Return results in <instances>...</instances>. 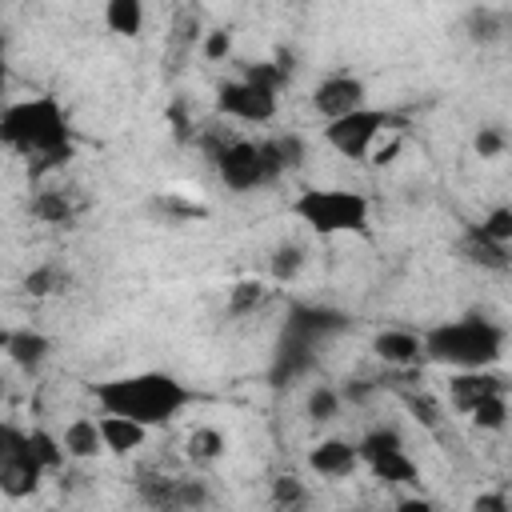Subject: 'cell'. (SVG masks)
<instances>
[{
    "label": "cell",
    "mask_w": 512,
    "mask_h": 512,
    "mask_svg": "<svg viewBox=\"0 0 512 512\" xmlns=\"http://www.w3.org/2000/svg\"><path fill=\"white\" fill-rule=\"evenodd\" d=\"M28 216L40 220V224L60 228V224H72L76 208H72V196H68L64 188H40V192L28 200Z\"/></svg>",
    "instance_id": "7402d4cb"
},
{
    "label": "cell",
    "mask_w": 512,
    "mask_h": 512,
    "mask_svg": "<svg viewBox=\"0 0 512 512\" xmlns=\"http://www.w3.org/2000/svg\"><path fill=\"white\" fill-rule=\"evenodd\" d=\"M144 20H148L144 0H104V24L120 40H136L144 32Z\"/></svg>",
    "instance_id": "44dd1931"
},
{
    "label": "cell",
    "mask_w": 512,
    "mask_h": 512,
    "mask_svg": "<svg viewBox=\"0 0 512 512\" xmlns=\"http://www.w3.org/2000/svg\"><path fill=\"white\" fill-rule=\"evenodd\" d=\"M92 400L100 412H120L152 432V428H168L192 404V388L172 372L144 368L92 384Z\"/></svg>",
    "instance_id": "7a4b0ae2"
},
{
    "label": "cell",
    "mask_w": 512,
    "mask_h": 512,
    "mask_svg": "<svg viewBox=\"0 0 512 512\" xmlns=\"http://www.w3.org/2000/svg\"><path fill=\"white\" fill-rule=\"evenodd\" d=\"M304 264H308V248L300 240H280L272 248V256H268V276L276 284H292L304 272Z\"/></svg>",
    "instance_id": "603a6c76"
},
{
    "label": "cell",
    "mask_w": 512,
    "mask_h": 512,
    "mask_svg": "<svg viewBox=\"0 0 512 512\" xmlns=\"http://www.w3.org/2000/svg\"><path fill=\"white\" fill-rule=\"evenodd\" d=\"M4 92H8V64H4V56H0V100H4Z\"/></svg>",
    "instance_id": "74e56055"
},
{
    "label": "cell",
    "mask_w": 512,
    "mask_h": 512,
    "mask_svg": "<svg viewBox=\"0 0 512 512\" xmlns=\"http://www.w3.org/2000/svg\"><path fill=\"white\" fill-rule=\"evenodd\" d=\"M96 420H100V436H104V452L108 456H132L148 440V428L128 420V416H120V412H100Z\"/></svg>",
    "instance_id": "e0dca14e"
},
{
    "label": "cell",
    "mask_w": 512,
    "mask_h": 512,
    "mask_svg": "<svg viewBox=\"0 0 512 512\" xmlns=\"http://www.w3.org/2000/svg\"><path fill=\"white\" fill-rule=\"evenodd\" d=\"M28 444H32V456L44 464V472H56V468H64V444H60V436H52V432H44V428H32L28 432Z\"/></svg>",
    "instance_id": "f1b7e54d"
},
{
    "label": "cell",
    "mask_w": 512,
    "mask_h": 512,
    "mask_svg": "<svg viewBox=\"0 0 512 512\" xmlns=\"http://www.w3.org/2000/svg\"><path fill=\"white\" fill-rule=\"evenodd\" d=\"M68 288V272L60 268V264H36L28 276H24V292L28 296H56V292H64Z\"/></svg>",
    "instance_id": "83f0119b"
},
{
    "label": "cell",
    "mask_w": 512,
    "mask_h": 512,
    "mask_svg": "<svg viewBox=\"0 0 512 512\" xmlns=\"http://www.w3.org/2000/svg\"><path fill=\"white\" fill-rule=\"evenodd\" d=\"M344 324H348V320H344L340 312H332V308L300 304V308H292V320H288V336H292V340H304V344H316V340H324V336L340 332Z\"/></svg>",
    "instance_id": "2e32d148"
},
{
    "label": "cell",
    "mask_w": 512,
    "mask_h": 512,
    "mask_svg": "<svg viewBox=\"0 0 512 512\" xmlns=\"http://www.w3.org/2000/svg\"><path fill=\"white\" fill-rule=\"evenodd\" d=\"M360 104H368V88H364V80L352 76V72H332V76H324V80L312 88V108H316L320 120L344 116V112H352V108H360Z\"/></svg>",
    "instance_id": "30bf717a"
},
{
    "label": "cell",
    "mask_w": 512,
    "mask_h": 512,
    "mask_svg": "<svg viewBox=\"0 0 512 512\" xmlns=\"http://www.w3.org/2000/svg\"><path fill=\"white\" fill-rule=\"evenodd\" d=\"M424 360L436 368H496L508 348V328L500 320H488L480 312L432 324L420 332Z\"/></svg>",
    "instance_id": "3957f363"
},
{
    "label": "cell",
    "mask_w": 512,
    "mask_h": 512,
    "mask_svg": "<svg viewBox=\"0 0 512 512\" xmlns=\"http://www.w3.org/2000/svg\"><path fill=\"white\" fill-rule=\"evenodd\" d=\"M224 452H228V436H224L216 424H196V428L184 436V456H188L196 468L216 464Z\"/></svg>",
    "instance_id": "ffe728a7"
},
{
    "label": "cell",
    "mask_w": 512,
    "mask_h": 512,
    "mask_svg": "<svg viewBox=\"0 0 512 512\" xmlns=\"http://www.w3.org/2000/svg\"><path fill=\"white\" fill-rule=\"evenodd\" d=\"M476 228H480L488 240H496V244H512V208H508V204L488 208L484 220H480Z\"/></svg>",
    "instance_id": "1f68e13d"
},
{
    "label": "cell",
    "mask_w": 512,
    "mask_h": 512,
    "mask_svg": "<svg viewBox=\"0 0 512 512\" xmlns=\"http://www.w3.org/2000/svg\"><path fill=\"white\" fill-rule=\"evenodd\" d=\"M292 64L284 60H260L244 64L236 80H224L216 88V112L236 124H272L280 112V88L288 84Z\"/></svg>",
    "instance_id": "277c9868"
},
{
    "label": "cell",
    "mask_w": 512,
    "mask_h": 512,
    "mask_svg": "<svg viewBox=\"0 0 512 512\" xmlns=\"http://www.w3.org/2000/svg\"><path fill=\"white\" fill-rule=\"evenodd\" d=\"M272 144H276V156H280V164H284V172H296L300 164H304V140L296 136V132H288V136H272Z\"/></svg>",
    "instance_id": "e575fe53"
},
{
    "label": "cell",
    "mask_w": 512,
    "mask_h": 512,
    "mask_svg": "<svg viewBox=\"0 0 512 512\" xmlns=\"http://www.w3.org/2000/svg\"><path fill=\"white\" fill-rule=\"evenodd\" d=\"M200 52H204V60H212V64L228 60V56H232V32H228V28H208L204 40H200Z\"/></svg>",
    "instance_id": "836d02e7"
},
{
    "label": "cell",
    "mask_w": 512,
    "mask_h": 512,
    "mask_svg": "<svg viewBox=\"0 0 512 512\" xmlns=\"http://www.w3.org/2000/svg\"><path fill=\"white\" fill-rule=\"evenodd\" d=\"M404 404H408V412H412V420H416L420 428L440 432V424H444V408H440L436 396H428V392H408Z\"/></svg>",
    "instance_id": "f546056e"
},
{
    "label": "cell",
    "mask_w": 512,
    "mask_h": 512,
    "mask_svg": "<svg viewBox=\"0 0 512 512\" xmlns=\"http://www.w3.org/2000/svg\"><path fill=\"white\" fill-rule=\"evenodd\" d=\"M40 480H44V464L32 456L28 432L0 420V492L20 500V496L36 492Z\"/></svg>",
    "instance_id": "9c48e42d"
},
{
    "label": "cell",
    "mask_w": 512,
    "mask_h": 512,
    "mask_svg": "<svg viewBox=\"0 0 512 512\" xmlns=\"http://www.w3.org/2000/svg\"><path fill=\"white\" fill-rule=\"evenodd\" d=\"M464 416H468L480 432H504V424H508V416H512V408H508V392H492V396L476 400Z\"/></svg>",
    "instance_id": "484cf974"
},
{
    "label": "cell",
    "mask_w": 512,
    "mask_h": 512,
    "mask_svg": "<svg viewBox=\"0 0 512 512\" xmlns=\"http://www.w3.org/2000/svg\"><path fill=\"white\" fill-rule=\"evenodd\" d=\"M140 496L152 508H200V504H208L204 480H188V476H148V480H140Z\"/></svg>",
    "instance_id": "4fadbf2b"
},
{
    "label": "cell",
    "mask_w": 512,
    "mask_h": 512,
    "mask_svg": "<svg viewBox=\"0 0 512 512\" xmlns=\"http://www.w3.org/2000/svg\"><path fill=\"white\" fill-rule=\"evenodd\" d=\"M0 396H4V368H0Z\"/></svg>",
    "instance_id": "ab89813d"
},
{
    "label": "cell",
    "mask_w": 512,
    "mask_h": 512,
    "mask_svg": "<svg viewBox=\"0 0 512 512\" xmlns=\"http://www.w3.org/2000/svg\"><path fill=\"white\" fill-rule=\"evenodd\" d=\"M8 364L24 368V372H36L48 356H52V340L36 328H8V340H4V352H0Z\"/></svg>",
    "instance_id": "9a60e30c"
},
{
    "label": "cell",
    "mask_w": 512,
    "mask_h": 512,
    "mask_svg": "<svg viewBox=\"0 0 512 512\" xmlns=\"http://www.w3.org/2000/svg\"><path fill=\"white\" fill-rule=\"evenodd\" d=\"M372 356H376L384 368L408 372V368L424 364V340H420V332H412V328H380V332L372 336Z\"/></svg>",
    "instance_id": "5bb4252c"
},
{
    "label": "cell",
    "mask_w": 512,
    "mask_h": 512,
    "mask_svg": "<svg viewBox=\"0 0 512 512\" xmlns=\"http://www.w3.org/2000/svg\"><path fill=\"white\" fill-rule=\"evenodd\" d=\"M356 448H360V468H368L380 484H420V464L408 456V444L392 424L368 428L356 440Z\"/></svg>",
    "instance_id": "ba28073f"
},
{
    "label": "cell",
    "mask_w": 512,
    "mask_h": 512,
    "mask_svg": "<svg viewBox=\"0 0 512 512\" xmlns=\"http://www.w3.org/2000/svg\"><path fill=\"white\" fill-rule=\"evenodd\" d=\"M308 500H312V492H308V484H304L300 476L284 472V476L272 480V504H276V508H304Z\"/></svg>",
    "instance_id": "4dcf8cb0"
},
{
    "label": "cell",
    "mask_w": 512,
    "mask_h": 512,
    "mask_svg": "<svg viewBox=\"0 0 512 512\" xmlns=\"http://www.w3.org/2000/svg\"><path fill=\"white\" fill-rule=\"evenodd\" d=\"M156 208L168 212L172 220H204V216H208L204 204H196V200H188V196H180V192H164V196L156 200Z\"/></svg>",
    "instance_id": "d6a6232c"
},
{
    "label": "cell",
    "mask_w": 512,
    "mask_h": 512,
    "mask_svg": "<svg viewBox=\"0 0 512 512\" xmlns=\"http://www.w3.org/2000/svg\"><path fill=\"white\" fill-rule=\"evenodd\" d=\"M392 128H404V120L396 112L376 108V104H360L344 116L324 120V144L344 160H364L372 152V144Z\"/></svg>",
    "instance_id": "52a82bcc"
},
{
    "label": "cell",
    "mask_w": 512,
    "mask_h": 512,
    "mask_svg": "<svg viewBox=\"0 0 512 512\" xmlns=\"http://www.w3.org/2000/svg\"><path fill=\"white\" fill-rule=\"evenodd\" d=\"M0 148L44 168H60L76 152V132L56 96H20L0 104Z\"/></svg>",
    "instance_id": "6da1fadb"
},
{
    "label": "cell",
    "mask_w": 512,
    "mask_h": 512,
    "mask_svg": "<svg viewBox=\"0 0 512 512\" xmlns=\"http://www.w3.org/2000/svg\"><path fill=\"white\" fill-rule=\"evenodd\" d=\"M308 472L320 476V480H348L356 468H360V448L356 440H344V436H324L308 448Z\"/></svg>",
    "instance_id": "7c38bea8"
},
{
    "label": "cell",
    "mask_w": 512,
    "mask_h": 512,
    "mask_svg": "<svg viewBox=\"0 0 512 512\" xmlns=\"http://www.w3.org/2000/svg\"><path fill=\"white\" fill-rule=\"evenodd\" d=\"M508 248H512V244H496V240H488L476 224H472V228L464 232V240H460V256H464L468 264L488 268V272H508V264H512Z\"/></svg>",
    "instance_id": "d6986e66"
},
{
    "label": "cell",
    "mask_w": 512,
    "mask_h": 512,
    "mask_svg": "<svg viewBox=\"0 0 512 512\" xmlns=\"http://www.w3.org/2000/svg\"><path fill=\"white\" fill-rule=\"evenodd\" d=\"M56 436H60L68 460H100L104 456V436H100L96 416H72L64 424V432H56Z\"/></svg>",
    "instance_id": "ac0fdd59"
},
{
    "label": "cell",
    "mask_w": 512,
    "mask_h": 512,
    "mask_svg": "<svg viewBox=\"0 0 512 512\" xmlns=\"http://www.w3.org/2000/svg\"><path fill=\"white\" fill-rule=\"evenodd\" d=\"M492 392H508V376L496 368H452L448 372V404L464 416L476 400L492 396Z\"/></svg>",
    "instance_id": "8fae6325"
},
{
    "label": "cell",
    "mask_w": 512,
    "mask_h": 512,
    "mask_svg": "<svg viewBox=\"0 0 512 512\" xmlns=\"http://www.w3.org/2000/svg\"><path fill=\"white\" fill-rule=\"evenodd\" d=\"M472 148L480 152V160H496V156H504L508 140H504V132H500V128H480V132H476V140H472Z\"/></svg>",
    "instance_id": "d590c367"
},
{
    "label": "cell",
    "mask_w": 512,
    "mask_h": 512,
    "mask_svg": "<svg viewBox=\"0 0 512 512\" xmlns=\"http://www.w3.org/2000/svg\"><path fill=\"white\" fill-rule=\"evenodd\" d=\"M268 296H272L268 280H256V276L236 280V284L228 288V312H232V316H256V312L268 304Z\"/></svg>",
    "instance_id": "cb8c5ba5"
},
{
    "label": "cell",
    "mask_w": 512,
    "mask_h": 512,
    "mask_svg": "<svg viewBox=\"0 0 512 512\" xmlns=\"http://www.w3.org/2000/svg\"><path fill=\"white\" fill-rule=\"evenodd\" d=\"M344 412V392L332 384H312V392L304 396V416L312 424H332Z\"/></svg>",
    "instance_id": "d4e9b609"
},
{
    "label": "cell",
    "mask_w": 512,
    "mask_h": 512,
    "mask_svg": "<svg viewBox=\"0 0 512 512\" xmlns=\"http://www.w3.org/2000/svg\"><path fill=\"white\" fill-rule=\"evenodd\" d=\"M208 156H212V168H216L220 184L232 188V192H256V188H268L284 176V164L276 156L272 136L268 140L228 136V140H216L208 148Z\"/></svg>",
    "instance_id": "8992f818"
},
{
    "label": "cell",
    "mask_w": 512,
    "mask_h": 512,
    "mask_svg": "<svg viewBox=\"0 0 512 512\" xmlns=\"http://www.w3.org/2000/svg\"><path fill=\"white\" fill-rule=\"evenodd\" d=\"M288 216L316 236H344V232H368L372 204L364 192L352 188H300L288 204Z\"/></svg>",
    "instance_id": "5b68a950"
},
{
    "label": "cell",
    "mask_w": 512,
    "mask_h": 512,
    "mask_svg": "<svg viewBox=\"0 0 512 512\" xmlns=\"http://www.w3.org/2000/svg\"><path fill=\"white\" fill-rule=\"evenodd\" d=\"M4 340H8V328L0 324V352H4Z\"/></svg>",
    "instance_id": "f35d334b"
},
{
    "label": "cell",
    "mask_w": 512,
    "mask_h": 512,
    "mask_svg": "<svg viewBox=\"0 0 512 512\" xmlns=\"http://www.w3.org/2000/svg\"><path fill=\"white\" fill-rule=\"evenodd\" d=\"M472 508H476V512H508L512 504H508L504 492H480V496L472 500Z\"/></svg>",
    "instance_id": "8d00e7d4"
},
{
    "label": "cell",
    "mask_w": 512,
    "mask_h": 512,
    "mask_svg": "<svg viewBox=\"0 0 512 512\" xmlns=\"http://www.w3.org/2000/svg\"><path fill=\"white\" fill-rule=\"evenodd\" d=\"M504 32H508L504 12L484 8V4L468 12V40H472V44H496V40H504Z\"/></svg>",
    "instance_id": "4316f807"
},
{
    "label": "cell",
    "mask_w": 512,
    "mask_h": 512,
    "mask_svg": "<svg viewBox=\"0 0 512 512\" xmlns=\"http://www.w3.org/2000/svg\"><path fill=\"white\" fill-rule=\"evenodd\" d=\"M0 56H4V32H0Z\"/></svg>",
    "instance_id": "60d3db41"
}]
</instances>
